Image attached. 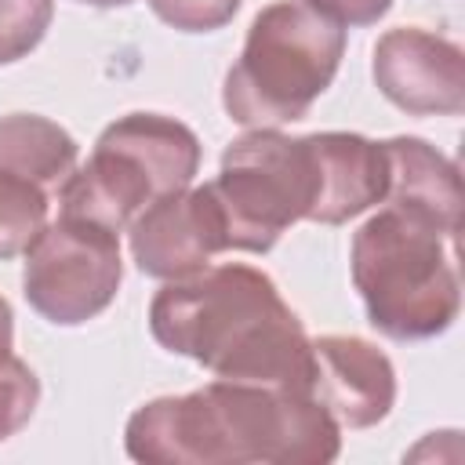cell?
Here are the masks:
<instances>
[{
	"label": "cell",
	"instance_id": "52a82bcc",
	"mask_svg": "<svg viewBox=\"0 0 465 465\" xmlns=\"http://www.w3.org/2000/svg\"><path fill=\"white\" fill-rule=\"evenodd\" d=\"M120 232L62 214L44 225V232L25 251L22 294L25 302L58 327H76L94 320L120 291Z\"/></svg>",
	"mask_w": 465,
	"mask_h": 465
},
{
	"label": "cell",
	"instance_id": "8992f818",
	"mask_svg": "<svg viewBox=\"0 0 465 465\" xmlns=\"http://www.w3.org/2000/svg\"><path fill=\"white\" fill-rule=\"evenodd\" d=\"M229 251L265 254L294 222H309L320 196L312 138L251 127L222 153V171L207 182Z\"/></svg>",
	"mask_w": 465,
	"mask_h": 465
},
{
	"label": "cell",
	"instance_id": "8fae6325",
	"mask_svg": "<svg viewBox=\"0 0 465 465\" xmlns=\"http://www.w3.org/2000/svg\"><path fill=\"white\" fill-rule=\"evenodd\" d=\"M309 138L320 167V196L309 222L341 225L385 200L389 156L381 142H371L349 131H320Z\"/></svg>",
	"mask_w": 465,
	"mask_h": 465
},
{
	"label": "cell",
	"instance_id": "9a60e30c",
	"mask_svg": "<svg viewBox=\"0 0 465 465\" xmlns=\"http://www.w3.org/2000/svg\"><path fill=\"white\" fill-rule=\"evenodd\" d=\"M51 0H0V65L25 58L47 33Z\"/></svg>",
	"mask_w": 465,
	"mask_h": 465
},
{
	"label": "cell",
	"instance_id": "ac0fdd59",
	"mask_svg": "<svg viewBox=\"0 0 465 465\" xmlns=\"http://www.w3.org/2000/svg\"><path fill=\"white\" fill-rule=\"evenodd\" d=\"M305 4L338 25H374L392 7V0H305Z\"/></svg>",
	"mask_w": 465,
	"mask_h": 465
},
{
	"label": "cell",
	"instance_id": "277c9868",
	"mask_svg": "<svg viewBox=\"0 0 465 465\" xmlns=\"http://www.w3.org/2000/svg\"><path fill=\"white\" fill-rule=\"evenodd\" d=\"M345 54V29L305 0L262 7L243 51L225 76L222 105L240 127H280L302 120L331 87Z\"/></svg>",
	"mask_w": 465,
	"mask_h": 465
},
{
	"label": "cell",
	"instance_id": "7a4b0ae2",
	"mask_svg": "<svg viewBox=\"0 0 465 465\" xmlns=\"http://www.w3.org/2000/svg\"><path fill=\"white\" fill-rule=\"evenodd\" d=\"M153 338L214 378L309 392L312 338L254 265H207L167 280L149 305Z\"/></svg>",
	"mask_w": 465,
	"mask_h": 465
},
{
	"label": "cell",
	"instance_id": "2e32d148",
	"mask_svg": "<svg viewBox=\"0 0 465 465\" xmlns=\"http://www.w3.org/2000/svg\"><path fill=\"white\" fill-rule=\"evenodd\" d=\"M40 403V381L15 352L0 363V440L15 436L22 425H29L33 411Z\"/></svg>",
	"mask_w": 465,
	"mask_h": 465
},
{
	"label": "cell",
	"instance_id": "3957f363",
	"mask_svg": "<svg viewBox=\"0 0 465 465\" xmlns=\"http://www.w3.org/2000/svg\"><path fill=\"white\" fill-rule=\"evenodd\" d=\"M447 236L400 207L367 218L352 236V283L378 334L421 341L443 334L461 309Z\"/></svg>",
	"mask_w": 465,
	"mask_h": 465
},
{
	"label": "cell",
	"instance_id": "4fadbf2b",
	"mask_svg": "<svg viewBox=\"0 0 465 465\" xmlns=\"http://www.w3.org/2000/svg\"><path fill=\"white\" fill-rule=\"evenodd\" d=\"M76 153L80 149L73 134L47 116H33V113L0 116V171L7 174L29 178L58 193L76 167Z\"/></svg>",
	"mask_w": 465,
	"mask_h": 465
},
{
	"label": "cell",
	"instance_id": "30bf717a",
	"mask_svg": "<svg viewBox=\"0 0 465 465\" xmlns=\"http://www.w3.org/2000/svg\"><path fill=\"white\" fill-rule=\"evenodd\" d=\"M309 392L345 429L378 425L396 403V371L389 356L352 334L312 338Z\"/></svg>",
	"mask_w": 465,
	"mask_h": 465
},
{
	"label": "cell",
	"instance_id": "5bb4252c",
	"mask_svg": "<svg viewBox=\"0 0 465 465\" xmlns=\"http://www.w3.org/2000/svg\"><path fill=\"white\" fill-rule=\"evenodd\" d=\"M51 214V189L0 171V262L25 254Z\"/></svg>",
	"mask_w": 465,
	"mask_h": 465
},
{
	"label": "cell",
	"instance_id": "7c38bea8",
	"mask_svg": "<svg viewBox=\"0 0 465 465\" xmlns=\"http://www.w3.org/2000/svg\"><path fill=\"white\" fill-rule=\"evenodd\" d=\"M389 156V207L411 211L425 222H432L447 240L458 236L461 225V174L458 163L447 160L440 149H432L425 138H389L381 142Z\"/></svg>",
	"mask_w": 465,
	"mask_h": 465
},
{
	"label": "cell",
	"instance_id": "e0dca14e",
	"mask_svg": "<svg viewBox=\"0 0 465 465\" xmlns=\"http://www.w3.org/2000/svg\"><path fill=\"white\" fill-rule=\"evenodd\" d=\"M153 15L182 33H214L232 22L240 0H149Z\"/></svg>",
	"mask_w": 465,
	"mask_h": 465
},
{
	"label": "cell",
	"instance_id": "5b68a950",
	"mask_svg": "<svg viewBox=\"0 0 465 465\" xmlns=\"http://www.w3.org/2000/svg\"><path fill=\"white\" fill-rule=\"evenodd\" d=\"M196 167L200 142L182 120L131 113L98 134L87 163L73 167L62 182L58 203L62 214L124 232L149 203L189 189Z\"/></svg>",
	"mask_w": 465,
	"mask_h": 465
},
{
	"label": "cell",
	"instance_id": "6da1fadb",
	"mask_svg": "<svg viewBox=\"0 0 465 465\" xmlns=\"http://www.w3.org/2000/svg\"><path fill=\"white\" fill-rule=\"evenodd\" d=\"M124 443L145 465H323L341 450V425L312 392L214 378L138 407Z\"/></svg>",
	"mask_w": 465,
	"mask_h": 465
},
{
	"label": "cell",
	"instance_id": "9c48e42d",
	"mask_svg": "<svg viewBox=\"0 0 465 465\" xmlns=\"http://www.w3.org/2000/svg\"><path fill=\"white\" fill-rule=\"evenodd\" d=\"M131 254L153 280H185L211 265L225 247V225L207 185L182 189L149 203L131 225Z\"/></svg>",
	"mask_w": 465,
	"mask_h": 465
},
{
	"label": "cell",
	"instance_id": "d6986e66",
	"mask_svg": "<svg viewBox=\"0 0 465 465\" xmlns=\"http://www.w3.org/2000/svg\"><path fill=\"white\" fill-rule=\"evenodd\" d=\"M11 345H15V316H11L7 298L0 294V363L11 356Z\"/></svg>",
	"mask_w": 465,
	"mask_h": 465
},
{
	"label": "cell",
	"instance_id": "ba28073f",
	"mask_svg": "<svg viewBox=\"0 0 465 465\" xmlns=\"http://www.w3.org/2000/svg\"><path fill=\"white\" fill-rule=\"evenodd\" d=\"M371 73L378 91L411 116H458L465 109V54L429 29H389L374 44Z\"/></svg>",
	"mask_w": 465,
	"mask_h": 465
},
{
	"label": "cell",
	"instance_id": "ffe728a7",
	"mask_svg": "<svg viewBox=\"0 0 465 465\" xmlns=\"http://www.w3.org/2000/svg\"><path fill=\"white\" fill-rule=\"evenodd\" d=\"M80 4H91V7H127L131 0H80Z\"/></svg>",
	"mask_w": 465,
	"mask_h": 465
}]
</instances>
